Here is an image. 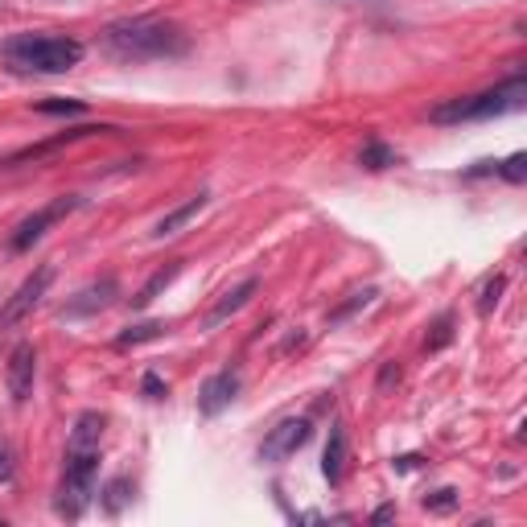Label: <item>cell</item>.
<instances>
[{
  "mask_svg": "<svg viewBox=\"0 0 527 527\" xmlns=\"http://www.w3.org/2000/svg\"><path fill=\"white\" fill-rule=\"evenodd\" d=\"M33 379H38V350H33V342H17L5 363V383H9L13 404H25L33 396Z\"/></svg>",
  "mask_w": 527,
  "mask_h": 527,
  "instance_id": "cell-8",
  "label": "cell"
},
{
  "mask_svg": "<svg viewBox=\"0 0 527 527\" xmlns=\"http://www.w3.org/2000/svg\"><path fill=\"white\" fill-rule=\"evenodd\" d=\"M33 112H42V116H83L87 103L83 99H42V103H33Z\"/></svg>",
  "mask_w": 527,
  "mask_h": 527,
  "instance_id": "cell-19",
  "label": "cell"
},
{
  "mask_svg": "<svg viewBox=\"0 0 527 527\" xmlns=\"http://www.w3.org/2000/svg\"><path fill=\"white\" fill-rule=\"evenodd\" d=\"M99 441H103V416L99 412H83L75 420V429H70L66 449H99Z\"/></svg>",
  "mask_w": 527,
  "mask_h": 527,
  "instance_id": "cell-16",
  "label": "cell"
},
{
  "mask_svg": "<svg viewBox=\"0 0 527 527\" xmlns=\"http://www.w3.org/2000/svg\"><path fill=\"white\" fill-rule=\"evenodd\" d=\"M235 396H239V371H219V375H210L206 383H202V392H198V412L202 416H219V412H227L231 404H235Z\"/></svg>",
  "mask_w": 527,
  "mask_h": 527,
  "instance_id": "cell-11",
  "label": "cell"
},
{
  "mask_svg": "<svg viewBox=\"0 0 527 527\" xmlns=\"http://www.w3.org/2000/svg\"><path fill=\"white\" fill-rule=\"evenodd\" d=\"M140 388H145V396H149V400H165V396H169V383H165L157 371H149L145 379H140Z\"/></svg>",
  "mask_w": 527,
  "mask_h": 527,
  "instance_id": "cell-25",
  "label": "cell"
},
{
  "mask_svg": "<svg viewBox=\"0 0 527 527\" xmlns=\"http://www.w3.org/2000/svg\"><path fill=\"white\" fill-rule=\"evenodd\" d=\"M420 462H425V458H420V453H404V458H396V462H392V466H396V470H400V474H408V470H416V466H420Z\"/></svg>",
  "mask_w": 527,
  "mask_h": 527,
  "instance_id": "cell-29",
  "label": "cell"
},
{
  "mask_svg": "<svg viewBox=\"0 0 527 527\" xmlns=\"http://www.w3.org/2000/svg\"><path fill=\"white\" fill-rule=\"evenodd\" d=\"M0 54L13 70H38V75H66L83 62V46L62 33H13L0 42Z\"/></svg>",
  "mask_w": 527,
  "mask_h": 527,
  "instance_id": "cell-2",
  "label": "cell"
},
{
  "mask_svg": "<svg viewBox=\"0 0 527 527\" xmlns=\"http://www.w3.org/2000/svg\"><path fill=\"white\" fill-rule=\"evenodd\" d=\"M392 515H396V507H379V511H375V523H388Z\"/></svg>",
  "mask_w": 527,
  "mask_h": 527,
  "instance_id": "cell-30",
  "label": "cell"
},
{
  "mask_svg": "<svg viewBox=\"0 0 527 527\" xmlns=\"http://www.w3.org/2000/svg\"><path fill=\"white\" fill-rule=\"evenodd\" d=\"M453 342V313H441V318L429 326V338H425V350L433 355V350H445Z\"/></svg>",
  "mask_w": 527,
  "mask_h": 527,
  "instance_id": "cell-21",
  "label": "cell"
},
{
  "mask_svg": "<svg viewBox=\"0 0 527 527\" xmlns=\"http://www.w3.org/2000/svg\"><path fill=\"white\" fill-rule=\"evenodd\" d=\"M462 499H458V490H453V486H441V490H433V495H425V511H453V507H458Z\"/></svg>",
  "mask_w": 527,
  "mask_h": 527,
  "instance_id": "cell-24",
  "label": "cell"
},
{
  "mask_svg": "<svg viewBox=\"0 0 527 527\" xmlns=\"http://www.w3.org/2000/svg\"><path fill=\"white\" fill-rule=\"evenodd\" d=\"M202 206H206V194H194V198H186L182 206H173L169 215H165V219H161V223L153 227V235H157V239H169V235H178L182 227H190V223L198 219V210H202Z\"/></svg>",
  "mask_w": 527,
  "mask_h": 527,
  "instance_id": "cell-14",
  "label": "cell"
},
{
  "mask_svg": "<svg viewBox=\"0 0 527 527\" xmlns=\"http://www.w3.org/2000/svg\"><path fill=\"white\" fill-rule=\"evenodd\" d=\"M260 293V280L256 276H248V280H243V285H235V289H227L223 297H219V305L215 309H210V318H206V326L210 330H215V326H223V322H231L235 318V313L243 309V305H248L252 297Z\"/></svg>",
  "mask_w": 527,
  "mask_h": 527,
  "instance_id": "cell-12",
  "label": "cell"
},
{
  "mask_svg": "<svg viewBox=\"0 0 527 527\" xmlns=\"http://www.w3.org/2000/svg\"><path fill=\"white\" fill-rule=\"evenodd\" d=\"M79 206H83V198H75V194H62V198L38 206L29 219L17 223V231H13V239H9V248H13V252H29L33 243H38L54 223H62V219L70 215V210H79Z\"/></svg>",
  "mask_w": 527,
  "mask_h": 527,
  "instance_id": "cell-5",
  "label": "cell"
},
{
  "mask_svg": "<svg viewBox=\"0 0 527 527\" xmlns=\"http://www.w3.org/2000/svg\"><path fill=\"white\" fill-rule=\"evenodd\" d=\"M371 301H375V289H363V293H355V301H346L342 309H334V313H330V318L338 322V318H346V313H355L359 305H371Z\"/></svg>",
  "mask_w": 527,
  "mask_h": 527,
  "instance_id": "cell-26",
  "label": "cell"
},
{
  "mask_svg": "<svg viewBox=\"0 0 527 527\" xmlns=\"http://www.w3.org/2000/svg\"><path fill=\"white\" fill-rule=\"evenodd\" d=\"M359 165H363V169H371V173H379V169H392V165H400V153H396L392 145H383L379 136H371L367 145L359 149Z\"/></svg>",
  "mask_w": 527,
  "mask_h": 527,
  "instance_id": "cell-17",
  "label": "cell"
},
{
  "mask_svg": "<svg viewBox=\"0 0 527 527\" xmlns=\"http://www.w3.org/2000/svg\"><path fill=\"white\" fill-rule=\"evenodd\" d=\"M17 478V466H13V449L0 441V482H13Z\"/></svg>",
  "mask_w": 527,
  "mask_h": 527,
  "instance_id": "cell-27",
  "label": "cell"
},
{
  "mask_svg": "<svg viewBox=\"0 0 527 527\" xmlns=\"http://www.w3.org/2000/svg\"><path fill=\"white\" fill-rule=\"evenodd\" d=\"M495 173H503L511 186H523L527 182V153H511L507 161H495Z\"/></svg>",
  "mask_w": 527,
  "mask_h": 527,
  "instance_id": "cell-22",
  "label": "cell"
},
{
  "mask_svg": "<svg viewBox=\"0 0 527 527\" xmlns=\"http://www.w3.org/2000/svg\"><path fill=\"white\" fill-rule=\"evenodd\" d=\"M527 103V79L523 75H511L507 83L490 87V91H478V95H462V99H445L429 112L433 124H466V120H495V116H507V112H519Z\"/></svg>",
  "mask_w": 527,
  "mask_h": 527,
  "instance_id": "cell-3",
  "label": "cell"
},
{
  "mask_svg": "<svg viewBox=\"0 0 527 527\" xmlns=\"http://www.w3.org/2000/svg\"><path fill=\"white\" fill-rule=\"evenodd\" d=\"M396 379H400V367L396 363H383V371H379V392H388Z\"/></svg>",
  "mask_w": 527,
  "mask_h": 527,
  "instance_id": "cell-28",
  "label": "cell"
},
{
  "mask_svg": "<svg viewBox=\"0 0 527 527\" xmlns=\"http://www.w3.org/2000/svg\"><path fill=\"white\" fill-rule=\"evenodd\" d=\"M116 293H120V285L112 276H103V280H95V285H87L83 293H75L62 309H58V318H66V322H75V318H91V313H99V309H108L112 301H116Z\"/></svg>",
  "mask_w": 527,
  "mask_h": 527,
  "instance_id": "cell-10",
  "label": "cell"
},
{
  "mask_svg": "<svg viewBox=\"0 0 527 527\" xmlns=\"http://www.w3.org/2000/svg\"><path fill=\"white\" fill-rule=\"evenodd\" d=\"M503 289H507V276L499 272V276H490L486 280V289H482V297H478V313H490L499 305V297H503Z\"/></svg>",
  "mask_w": 527,
  "mask_h": 527,
  "instance_id": "cell-23",
  "label": "cell"
},
{
  "mask_svg": "<svg viewBox=\"0 0 527 527\" xmlns=\"http://www.w3.org/2000/svg\"><path fill=\"white\" fill-rule=\"evenodd\" d=\"M50 285H54V264H42L33 276H25L21 280V289L5 301V309H0V330H13V326H21L33 309L42 305V297L50 293Z\"/></svg>",
  "mask_w": 527,
  "mask_h": 527,
  "instance_id": "cell-6",
  "label": "cell"
},
{
  "mask_svg": "<svg viewBox=\"0 0 527 527\" xmlns=\"http://www.w3.org/2000/svg\"><path fill=\"white\" fill-rule=\"evenodd\" d=\"M309 441H313V425H309L305 416H289V420H280V425L264 437L260 462H285V458H293V453H301Z\"/></svg>",
  "mask_w": 527,
  "mask_h": 527,
  "instance_id": "cell-7",
  "label": "cell"
},
{
  "mask_svg": "<svg viewBox=\"0 0 527 527\" xmlns=\"http://www.w3.org/2000/svg\"><path fill=\"white\" fill-rule=\"evenodd\" d=\"M103 50L120 62H161V58H182L190 50V38L182 25L165 17H128L103 29Z\"/></svg>",
  "mask_w": 527,
  "mask_h": 527,
  "instance_id": "cell-1",
  "label": "cell"
},
{
  "mask_svg": "<svg viewBox=\"0 0 527 527\" xmlns=\"http://www.w3.org/2000/svg\"><path fill=\"white\" fill-rule=\"evenodd\" d=\"M95 478H99V449H66V474H62V499L58 511L79 519L83 507L95 499Z\"/></svg>",
  "mask_w": 527,
  "mask_h": 527,
  "instance_id": "cell-4",
  "label": "cell"
},
{
  "mask_svg": "<svg viewBox=\"0 0 527 527\" xmlns=\"http://www.w3.org/2000/svg\"><path fill=\"white\" fill-rule=\"evenodd\" d=\"M103 132H120V128H112V124H83V128L58 132V136L42 140V145H29V149H21V153L5 157V161H0V169H9V165H21V161H42V157H50V153H58V149H66V145H75V140H83V136H103Z\"/></svg>",
  "mask_w": 527,
  "mask_h": 527,
  "instance_id": "cell-9",
  "label": "cell"
},
{
  "mask_svg": "<svg viewBox=\"0 0 527 527\" xmlns=\"http://www.w3.org/2000/svg\"><path fill=\"white\" fill-rule=\"evenodd\" d=\"M178 276H182V260H173V264H165L161 272H153V276L145 280V289H140V293L132 297V309H149V305H153V301H157Z\"/></svg>",
  "mask_w": 527,
  "mask_h": 527,
  "instance_id": "cell-15",
  "label": "cell"
},
{
  "mask_svg": "<svg viewBox=\"0 0 527 527\" xmlns=\"http://www.w3.org/2000/svg\"><path fill=\"white\" fill-rule=\"evenodd\" d=\"M322 474H326L330 486H338L342 474H346V425L342 420L330 425V441H326V453H322Z\"/></svg>",
  "mask_w": 527,
  "mask_h": 527,
  "instance_id": "cell-13",
  "label": "cell"
},
{
  "mask_svg": "<svg viewBox=\"0 0 527 527\" xmlns=\"http://www.w3.org/2000/svg\"><path fill=\"white\" fill-rule=\"evenodd\" d=\"M132 499V482L128 478H112L108 486H103V511H124V503Z\"/></svg>",
  "mask_w": 527,
  "mask_h": 527,
  "instance_id": "cell-18",
  "label": "cell"
},
{
  "mask_svg": "<svg viewBox=\"0 0 527 527\" xmlns=\"http://www.w3.org/2000/svg\"><path fill=\"white\" fill-rule=\"evenodd\" d=\"M165 334V322H140V326H128L116 342L120 346H140V342H153V338H161Z\"/></svg>",
  "mask_w": 527,
  "mask_h": 527,
  "instance_id": "cell-20",
  "label": "cell"
}]
</instances>
